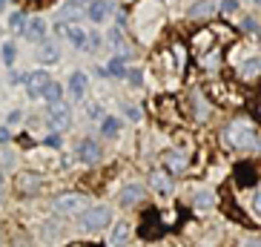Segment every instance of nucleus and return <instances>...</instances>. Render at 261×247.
<instances>
[{
	"instance_id": "4468645a",
	"label": "nucleus",
	"mask_w": 261,
	"mask_h": 247,
	"mask_svg": "<svg viewBox=\"0 0 261 247\" xmlns=\"http://www.w3.org/2000/svg\"><path fill=\"white\" fill-rule=\"evenodd\" d=\"M126 244H129V224H115L107 247H126Z\"/></svg>"
},
{
	"instance_id": "f704fd0d",
	"label": "nucleus",
	"mask_w": 261,
	"mask_h": 247,
	"mask_svg": "<svg viewBox=\"0 0 261 247\" xmlns=\"http://www.w3.org/2000/svg\"><path fill=\"white\" fill-rule=\"evenodd\" d=\"M244 247H261V239H247Z\"/></svg>"
},
{
	"instance_id": "72a5a7b5",
	"label": "nucleus",
	"mask_w": 261,
	"mask_h": 247,
	"mask_svg": "<svg viewBox=\"0 0 261 247\" xmlns=\"http://www.w3.org/2000/svg\"><path fill=\"white\" fill-rule=\"evenodd\" d=\"M46 144H49V147H58V144H61V135H49Z\"/></svg>"
},
{
	"instance_id": "e433bc0d",
	"label": "nucleus",
	"mask_w": 261,
	"mask_h": 247,
	"mask_svg": "<svg viewBox=\"0 0 261 247\" xmlns=\"http://www.w3.org/2000/svg\"><path fill=\"white\" fill-rule=\"evenodd\" d=\"M9 138V130H6V127H0V141H6Z\"/></svg>"
},
{
	"instance_id": "2eb2a0df",
	"label": "nucleus",
	"mask_w": 261,
	"mask_h": 247,
	"mask_svg": "<svg viewBox=\"0 0 261 247\" xmlns=\"http://www.w3.org/2000/svg\"><path fill=\"white\" fill-rule=\"evenodd\" d=\"M66 38L72 40V46H75V49L89 46V32L81 29V26H66Z\"/></svg>"
},
{
	"instance_id": "1a4fd4ad",
	"label": "nucleus",
	"mask_w": 261,
	"mask_h": 247,
	"mask_svg": "<svg viewBox=\"0 0 261 247\" xmlns=\"http://www.w3.org/2000/svg\"><path fill=\"white\" fill-rule=\"evenodd\" d=\"M149 184H152V190L158 195H169V193H172V181H169V176H167V172H161V170H152Z\"/></svg>"
},
{
	"instance_id": "cd10ccee",
	"label": "nucleus",
	"mask_w": 261,
	"mask_h": 247,
	"mask_svg": "<svg viewBox=\"0 0 261 247\" xmlns=\"http://www.w3.org/2000/svg\"><path fill=\"white\" fill-rule=\"evenodd\" d=\"M9 26H12V29H23V26H26V17L20 15V12H15V15L9 17Z\"/></svg>"
},
{
	"instance_id": "6e6552de",
	"label": "nucleus",
	"mask_w": 261,
	"mask_h": 247,
	"mask_svg": "<svg viewBox=\"0 0 261 247\" xmlns=\"http://www.w3.org/2000/svg\"><path fill=\"white\" fill-rule=\"evenodd\" d=\"M86 15H89V20H92V23H103V20L112 15V6H109L107 0H92Z\"/></svg>"
},
{
	"instance_id": "bb28decb",
	"label": "nucleus",
	"mask_w": 261,
	"mask_h": 247,
	"mask_svg": "<svg viewBox=\"0 0 261 247\" xmlns=\"http://www.w3.org/2000/svg\"><path fill=\"white\" fill-rule=\"evenodd\" d=\"M198 61H201V66H207V69H213V66H218V63H221V58H218L215 52H207V55H201Z\"/></svg>"
},
{
	"instance_id": "f257e3e1",
	"label": "nucleus",
	"mask_w": 261,
	"mask_h": 247,
	"mask_svg": "<svg viewBox=\"0 0 261 247\" xmlns=\"http://www.w3.org/2000/svg\"><path fill=\"white\" fill-rule=\"evenodd\" d=\"M224 141L236 150H261V135L253 130V124L247 118H236L232 124H227Z\"/></svg>"
},
{
	"instance_id": "ea45409f",
	"label": "nucleus",
	"mask_w": 261,
	"mask_h": 247,
	"mask_svg": "<svg viewBox=\"0 0 261 247\" xmlns=\"http://www.w3.org/2000/svg\"><path fill=\"white\" fill-rule=\"evenodd\" d=\"M0 247H3V239H0Z\"/></svg>"
},
{
	"instance_id": "393cba45",
	"label": "nucleus",
	"mask_w": 261,
	"mask_h": 247,
	"mask_svg": "<svg viewBox=\"0 0 261 247\" xmlns=\"http://www.w3.org/2000/svg\"><path fill=\"white\" fill-rule=\"evenodd\" d=\"M15 55H17L15 43H12V40H6V43H3V52H0V58H3V63H15Z\"/></svg>"
},
{
	"instance_id": "7c9ffc66",
	"label": "nucleus",
	"mask_w": 261,
	"mask_h": 247,
	"mask_svg": "<svg viewBox=\"0 0 261 247\" xmlns=\"http://www.w3.org/2000/svg\"><path fill=\"white\" fill-rule=\"evenodd\" d=\"M123 112H126V115H129L132 121H138V118H141V109H138V107H129V104L123 107Z\"/></svg>"
},
{
	"instance_id": "20e7f679",
	"label": "nucleus",
	"mask_w": 261,
	"mask_h": 247,
	"mask_svg": "<svg viewBox=\"0 0 261 247\" xmlns=\"http://www.w3.org/2000/svg\"><path fill=\"white\" fill-rule=\"evenodd\" d=\"M100 155H103V150H100V144L95 138H84L81 144H77V158L84 164H98Z\"/></svg>"
},
{
	"instance_id": "4c0bfd02",
	"label": "nucleus",
	"mask_w": 261,
	"mask_h": 247,
	"mask_svg": "<svg viewBox=\"0 0 261 247\" xmlns=\"http://www.w3.org/2000/svg\"><path fill=\"white\" fill-rule=\"evenodd\" d=\"M72 3H81V0H72ZM86 3H89V0H86Z\"/></svg>"
},
{
	"instance_id": "39448f33",
	"label": "nucleus",
	"mask_w": 261,
	"mask_h": 247,
	"mask_svg": "<svg viewBox=\"0 0 261 247\" xmlns=\"http://www.w3.org/2000/svg\"><path fill=\"white\" fill-rule=\"evenodd\" d=\"M26 89H29L32 98H43V92H46V86L52 84V78L46 75V72H32V75H26Z\"/></svg>"
},
{
	"instance_id": "a19ab883",
	"label": "nucleus",
	"mask_w": 261,
	"mask_h": 247,
	"mask_svg": "<svg viewBox=\"0 0 261 247\" xmlns=\"http://www.w3.org/2000/svg\"><path fill=\"white\" fill-rule=\"evenodd\" d=\"M258 112H261V107H258Z\"/></svg>"
},
{
	"instance_id": "a211bd4d",
	"label": "nucleus",
	"mask_w": 261,
	"mask_h": 247,
	"mask_svg": "<svg viewBox=\"0 0 261 247\" xmlns=\"http://www.w3.org/2000/svg\"><path fill=\"white\" fill-rule=\"evenodd\" d=\"M215 6H218L215 0H198V3L190 9V17H195V20H198V17H210L215 12Z\"/></svg>"
},
{
	"instance_id": "c9c22d12",
	"label": "nucleus",
	"mask_w": 261,
	"mask_h": 247,
	"mask_svg": "<svg viewBox=\"0 0 261 247\" xmlns=\"http://www.w3.org/2000/svg\"><path fill=\"white\" fill-rule=\"evenodd\" d=\"M17 121H20V112H17V109H15V112L9 115V124H17Z\"/></svg>"
},
{
	"instance_id": "a878e982",
	"label": "nucleus",
	"mask_w": 261,
	"mask_h": 247,
	"mask_svg": "<svg viewBox=\"0 0 261 247\" xmlns=\"http://www.w3.org/2000/svg\"><path fill=\"white\" fill-rule=\"evenodd\" d=\"M107 72H109V75H126V72H123V58H118V55H115V58L107 63Z\"/></svg>"
},
{
	"instance_id": "6ab92c4d",
	"label": "nucleus",
	"mask_w": 261,
	"mask_h": 247,
	"mask_svg": "<svg viewBox=\"0 0 261 247\" xmlns=\"http://www.w3.org/2000/svg\"><path fill=\"white\" fill-rule=\"evenodd\" d=\"M167 167H169V172H184L187 170V155L178 153V150L167 153Z\"/></svg>"
},
{
	"instance_id": "b1692460",
	"label": "nucleus",
	"mask_w": 261,
	"mask_h": 247,
	"mask_svg": "<svg viewBox=\"0 0 261 247\" xmlns=\"http://www.w3.org/2000/svg\"><path fill=\"white\" fill-rule=\"evenodd\" d=\"M192 107H195V115H198V121H204V118L210 115V109H207V104H204V98H201L198 92L192 95Z\"/></svg>"
},
{
	"instance_id": "4be33fe9",
	"label": "nucleus",
	"mask_w": 261,
	"mask_h": 247,
	"mask_svg": "<svg viewBox=\"0 0 261 247\" xmlns=\"http://www.w3.org/2000/svg\"><path fill=\"white\" fill-rule=\"evenodd\" d=\"M43 98H46V104L49 107H55V104H61V84H49L46 86V92H43Z\"/></svg>"
},
{
	"instance_id": "423d86ee",
	"label": "nucleus",
	"mask_w": 261,
	"mask_h": 247,
	"mask_svg": "<svg viewBox=\"0 0 261 247\" xmlns=\"http://www.w3.org/2000/svg\"><path fill=\"white\" fill-rule=\"evenodd\" d=\"M23 35L29 40H35V43H43L46 40V20L43 17H29L23 26Z\"/></svg>"
},
{
	"instance_id": "473e14b6",
	"label": "nucleus",
	"mask_w": 261,
	"mask_h": 247,
	"mask_svg": "<svg viewBox=\"0 0 261 247\" xmlns=\"http://www.w3.org/2000/svg\"><path fill=\"white\" fill-rule=\"evenodd\" d=\"M253 207H255V213L261 216V187H258V193H255V199H253Z\"/></svg>"
},
{
	"instance_id": "0eeeda50",
	"label": "nucleus",
	"mask_w": 261,
	"mask_h": 247,
	"mask_svg": "<svg viewBox=\"0 0 261 247\" xmlns=\"http://www.w3.org/2000/svg\"><path fill=\"white\" fill-rule=\"evenodd\" d=\"M49 124L52 127H58V130H66L72 124V112L66 104H55V107H49Z\"/></svg>"
},
{
	"instance_id": "58836bf2",
	"label": "nucleus",
	"mask_w": 261,
	"mask_h": 247,
	"mask_svg": "<svg viewBox=\"0 0 261 247\" xmlns=\"http://www.w3.org/2000/svg\"><path fill=\"white\" fill-rule=\"evenodd\" d=\"M0 9H3V0H0Z\"/></svg>"
},
{
	"instance_id": "412c9836",
	"label": "nucleus",
	"mask_w": 261,
	"mask_h": 247,
	"mask_svg": "<svg viewBox=\"0 0 261 247\" xmlns=\"http://www.w3.org/2000/svg\"><path fill=\"white\" fill-rule=\"evenodd\" d=\"M100 132H103V135H118V132H121V118L107 115L100 121Z\"/></svg>"
},
{
	"instance_id": "9d476101",
	"label": "nucleus",
	"mask_w": 261,
	"mask_h": 247,
	"mask_svg": "<svg viewBox=\"0 0 261 247\" xmlns=\"http://www.w3.org/2000/svg\"><path fill=\"white\" fill-rule=\"evenodd\" d=\"M86 86H89V81H86L84 72H72V75H69V92H72V98H75V101H84Z\"/></svg>"
},
{
	"instance_id": "c85d7f7f",
	"label": "nucleus",
	"mask_w": 261,
	"mask_h": 247,
	"mask_svg": "<svg viewBox=\"0 0 261 247\" xmlns=\"http://www.w3.org/2000/svg\"><path fill=\"white\" fill-rule=\"evenodd\" d=\"M126 78H129V84H132V86H141V84H144V75H141V69L126 72Z\"/></svg>"
},
{
	"instance_id": "c756f323",
	"label": "nucleus",
	"mask_w": 261,
	"mask_h": 247,
	"mask_svg": "<svg viewBox=\"0 0 261 247\" xmlns=\"http://www.w3.org/2000/svg\"><path fill=\"white\" fill-rule=\"evenodd\" d=\"M236 9H238V0H221V12L224 15H232Z\"/></svg>"
},
{
	"instance_id": "aec40b11",
	"label": "nucleus",
	"mask_w": 261,
	"mask_h": 247,
	"mask_svg": "<svg viewBox=\"0 0 261 247\" xmlns=\"http://www.w3.org/2000/svg\"><path fill=\"white\" fill-rule=\"evenodd\" d=\"M236 176H238V184H255V167L253 164H241L236 170Z\"/></svg>"
},
{
	"instance_id": "ddd939ff",
	"label": "nucleus",
	"mask_w": 261,
	"mask_h": 247,
	"mask_svg": "<svg viewBox=\"0 0 261 247\" xmlns=\"http://www.w3.org/2000/svg\"><path fill=\"white\" fill-rule=\"evenodd\" d=\"M144 199V187L141 184H126L121 193V204L123 207H132V204H138V201Z\"/></svg>"
},
{
	"instance_id": "7ed1b4c3",
	"label": "nucleus",
	"mask_w": 261,
	"mask_h": 247,
	"mask_svg": "<svg viewBox=\"0 0 261 247\" xmlns=\"http://www.w3.org/2000/svg\"><path fill=\"white\" fill-rule=\"evenodd\" d=\"M89 207V199L84 193H61L55 199V210L61 213V216H77V213H84Z\"/></svg>"
},
{
	"instance_id": "dca6fc26",
	"label": "nucleus",
	"mask_w": 261,
	"mask_h": 247,
	"mask_svg": "<svg viewBox=\"0 0 261 247\" xmlns=\"http://www.w3.org/2000/svg\"><path fill=\"white\" fill-rule=\"evenodd\" d=\"M210 43H213V29H207V32H198V35L192 38V49H195V58H201V55H207Z\"/></svg>"
},
{
	"instance_id": "9b49d317",
	"label": "nucleus",
	"mask_w": 261,
	"mask_h": 247,
	"mask_svg": "<svg viewBox=\"0 0 261 247\" xmlns=\"http://www.w3.org/2000/svg\"><path fill=\"white\" fill-rule=\"evenodd\" d=\"M58 58H61V46H58L55 40H43L40 49H38V61L40 63H55Z\"/></svg>"
},
{
	"instance_id": "f8f14e48",
	"label": "nucleus",
	"mask_w": 261,
	"mask_h": 247,
	"mask_svg": "<svg viewBox=\"0 0 261 247\" xmlns=\"http://www.w3.org/2000/svg\"><path fill=\"white\" fill-rule=\"evenodd\" d=\"M261 75V58H247L241 66H238V78L241 81H253Z\"/></svg>"
},
{
	"instance_id": "2f4dec72",
	"label": "nucleus",
	"mask_w": 261,
	"mask_h": 247,
	"mask_svg": "<svg viewBox=\"0 0 261 247\" xmlns=\"http://www.w3.org/2000/svg\"><path fill=\"white\" fill-rule=\"evenodd\" d=\"M23 81H26V75H20V72L12 69V75H9V84L15 86V84H23Z\"/></svg>"
},
{
	"instance_id": "f3484780",
	"label": "nucleus",
	"mask_w": 261,
	"mask_h": 247,
	"mask_svg": "<svg viewBox=\"0 0 261 247\" xmlns=\"http://www.w3.org/2000/svg\"><path fill=\"white\" fill-rule=\"evenodd\" d=\"M17 187H20V193L23 195H35L38 193V187H40V181H38L35 172H23V176L17 178Z\"/></svg>"
},
{
	"instance_id": "f03ea898",
	"label": "nucleus",
	"mask_w": 261,
	"mask_h": 247,
	"mask_svg": "<svg viewBox=\"0 0 261 247\" xmlns=\"http://www.w3.org/2000/svg\"><path fill=\"white\" fill-rule=\"evenodd\" d=\"M109 218H112V213H109L107 204L86 207L84 216H81V230H84V233H98V230H103V227L109 224Z\"/></svg>"
},
{
	"instance_id": "5701e85b",
	"label": "nucleus",
	"mask_w": 261,
	"mask_h": 247,
	"mask_svg": "<svg viewBox=\"0 0 261 247\" xmlns=\"http://www.w3.org/2000/svg\"><path fill=\"white\" fill-rule=\"evenodd\" d=\"M213 204H215V195L210 193V190H198V193H195V207L207 210V207H213Z\"/></svg>"
}]
</instances>
